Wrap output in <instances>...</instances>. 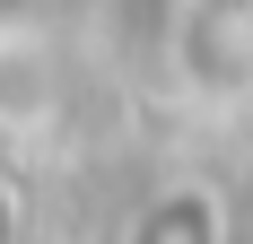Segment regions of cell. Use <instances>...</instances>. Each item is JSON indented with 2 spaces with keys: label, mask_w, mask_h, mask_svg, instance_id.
<instances>
[{
  "label": "cell",
  "mask_w": 253,
  "mask_h": 244,
  "mask_svg": "<svg viewBox=\"0 0 253 244\" xmlns=\"http://www.w3.org/2000/svg\"><path fill=\"white\" fill-rule=\"evenodd\" d=\"M131 244H218V209L201 192H175V201H157L149 218H140Z\"/></svg>",
  "instance_id": "6da1fadb"
}]
</instances>
